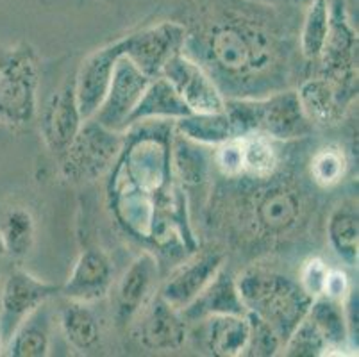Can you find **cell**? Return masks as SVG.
Here are the masks:
<instances>
[{"mask_svg": "<svg viewBox=\"0 0 359 357\" xmlns=\"http://www.w3.org/2000/svg\"><path fill=\"white\" fill-rule=\"evenodd\" d=\"M327 240L347 267H355L359 255V215L355 204H341L327 220Z\"/></svg>", "mask_w": 359, "mask_h": 357, "instance_id": "cell-27", "label": "cell"}, {"mask_svg": "<svg viewBox=\"0 0 359 357\" xmlns=\"http://www.w3.org/2000/svg\"><path fill=\"white\" fill-rule=\"evenodd\" d=\"M172 168L186 196L195 189H202L211 179L213 154L211 147L191 142L182 134L172 136ZM190 202V201H188Z\"/></svg>", "mask_w": 359, "mask_h": 357, "instance_id": "cell-20", "label": "cell"}, {"mask_svg": "<svg viewBox=\"0 0 359 357\" xmlns=\"http://www.w3.org/2000/svg\"><path fill=\"white\" fill-rule=\"evenodd\" d=\"M123 133L100 126L95 118H88L75 134L67 152L57 159L61 173L68 182L88 184L107 175L118 157Z\"/></svg>", "mask_w": 359, "mask_h": 357, "instance_id": "cell-7", "label": "cell"}, {"mask_svg": "<svg viewBox=\"0 0 359 357\" xmlns=\"http://www.w3.org/2000/svg\"><path fill=\"white\" fill-rule=\"evenodd\" d=\"M181 314L188 323L202 322L217 314H247V307L238 291L236 275L227 268V264L218 270L213 281L202 290L194 302L181 309Z\"/></svg>", "mask_w": 359, "mask_h": 357, "instance_id": "cell-19", "label": "cell"}, {"mask_svg": "<svg viewBox=\"0 0 359 357\" xmlns=\"http://www.w3.org/2000/svg\"><path fill=\"white\" fill-rule=\"evenodd\" d=\"M60 323L68 345L79 353H99L102 349V330L90 304L68 300L60 311Z\"/></svg>", "mask_w": 359, "mask_h": 357, "instance_id": "cell-23", "label": "cell"}, {"mask_svg": "<svg viewBox=\"0 0 359 357\" xmlns=\"http://www.w3.org/2000/svg\"><path fill=\"white\" fill-rule=\"evenodd\" d=\"M0 291H2V277H0Z\"/></svg>", "mask_w": 359, "mask_h": 357, "instance_id": "cell-39", "label": "cell"}, {"mask_svg": "<svg viewBox=\"0 0 359 357\" xmlns=\"http://www.w3.org/2000/svg\"><path fill=\"white\" fill-rule=\"evenodd\" d=\"M174 120H147L123 133L107 172L106 201L120 231L168 261L198 250L190 202L172 168Z\"/></svg>", "mask_w": 359, "mask_h": 357, "instance_id": "cell-1", "label": "cell"}, {"mask_svg": "<svg viewBox=\"0 0 359 357\" xmlns=\"http://www.w3.org/2000/svg\"><path fill=\"white\" fill-rule=\"evenodd\" d=\"M122 55L123 41L120 38L106 47H100L99 50L91 52L81 63L74 79V88L77 106H79L81 116L84 120L91 118L99 111L100 104L104 102L107 90H109L116 61Z\"/></svg>", "mask_w": 359, "mask_h": 357, "instance_id": "cell-14", "label": "cell"}, {"mask_svg": "<svg viewBox=\"0 0 359 357\" xmlns=\"http://www.w3.org/2000/svg\"><path fill=\"white\" fill-rule=\"evenodd\" d=\"M150 81L152 79L147 77L130 59L122 55L116 61L106 98L100 104L99 111L91 118H95L100 126L115 133H126L129 114L140 102Z\"/></svg>", "mask_w": 359, "mask_h": 357, "instance_id": "cell-11", "label": "cell"}, {"mask_svg": "<svg viewBox=\"0 0 359 357\" xmlns=\"http://www.w3.org/2000/svg\"><path fill=\"white\" fill-rule=\"evenodd\" d=\"M165 77L191 113H220L225 97L208 72L186 54L179 52L163 68Z\"/></svg>", "mask_w": 359, "mask_h": 357, "instance_id": "cell-13", "label": "cell"}, {"mask_svg": "<svg viewBox=\"0 0 359 357\" xmlns=\"http://www.w3.org/2000/svg\"><path fill=\"white\" fill-rule=\"evenodd\" d=\"M224 111L234 137L263 134L273 142H293L313 133L297 90H280L259 98H225Z\"/></svg>", "mask_w": 359, "mask_h": 357, "instance_id": "cell-5", "label": "cell"}, {"mask_svg": "<svg viewBox=\"0 0 359 357\" xmlns=\"http://www.w3.org/2000/svg\"><path fill=\"white\" fill-rule=\"evenodd\" d=\"M320 75L348 100L358 97V31L347 13V0H329V31L322 48Z\"/></svg>", "mask_w": 359, "mask_h": 357, "instance_id": "cell-8", "label": "cell"}, {"mask_svg": "<svg viewBox=\"0 0 359 357\" xmlns=\"http://www.w3.org/2000/svg\"><path fill=\"white\" fill-rule=\"evenodd\" d=\"M190 107L179 97L174 86L165 77H156L150 81L145 93L133 109L127 120V129L130 126L147 120H177V118L190 114Z\"/></svg>", "mask_w": 359, "mask_h": 357, "instance_id": "cell-22", "label": "cell"}, {"mask_svg": "<svg viewBox=\"0 0 359 357\" xmlns=\"http://www.w3.org/2000/svg\"><path fill=\"white\" fill-rule=\"evenodd\" d=\"M327 342L329 349H341L348 338V323L341 300L320 295L306 314Z\"/></svg>", "mask_w": 359, "mask_h": 357, "instance_id": "cell-30", "label": "cell"}, {"mask_svg": "<svg viewBox=\"0 0 359 357\" xmlns=\"http://www.w3.org/2000/svg\"><path fill=\"white\" fill-rule=\"evenodd\" d=\"M348 168L347 156L338 145H327L316 150L309 163V175L318 188H334L341 182Z\"/></svg>", "mask_w": 359, "mask_h": 357, "instance_id": "cell-32", "label": "cell"}, {"mask_svg": "<svg viewBox=\"0 0 359 357\" xmlns=\"http://www.w3.org/2000/svg\"><path fill=\"white\" fill-rule=\"evenodd\" d=\"M247 320H249V342L245 346L243 356L250 357H270L276 356L280 349H283V343H280L279 336L276 334V330L264 322L263 318H259L257 314L247 311Z\"/></svg>", "mask_w": 359, "mask_h": 357, "instance_id": "cell-34", "label": "cell"}, {"mask_svg": "<svg viewBox=\"0 0 359 357\" xmlns=\"http://www.w3.org/2000/svg\"><path fill=\"white\" fill-rule=\"evenodd\" d=\"M54 314L48 302L36 307L27 318L16 327L4 349L11 357H45L48 356L52 339Z\"/></svg>", "mask_w": 359, "mask_h": 357, "instance_id": "cell-24", "label": "cell"}, {"mask_svg": "<svg viewBox=\"0 0 359 357\" xmlns=\"http://www.w3.org/2000/svg\"><path fill=\"white\" fill-rule=\"evenodd\" d=\"M236 140L240 147V177L238 179L261 181L279 172L280 154L273 140L263 134H249Z\"/></svg>", "mask_w": 359, "mask_h": 357, "instance_id": "cell-26", "label": "cell"}, {"mask_svg": "<svg viewBox=\"0 0 359 357\" xmlns=\"http://www.w3.org/2000/svg\"><path fill=\"white\" fill-rule=\"evenodd\" d=\"M243 181L249 189L243 188L245 195L236 201L241 231L259 243H276L297 234L308 215V196L299 182L279 172L261 181Z\"/></svg>", "mask_w": 359, "mask_h": 357, "instance_id": "cell-3", "label": "cell"}, {"mask_svg": "<svg viewBox=\"0 0 359 357\" xmlns=\"http://www.w3.org/2000/svg\"><path fill=\"white\" fill-rule=\"evenodd\" d=\"M40 55L27 41L0 45V126L24 129L38 114Z\"/></svg>", "mask_w": 359, "mask_h": 357, "instance_id": "cell-6", "label": "cell"}, {"mask_svg": "<svg viewBox=\"0 0 359 357\" xmlns=\"http://www.w3.org/2000/svg\"><path fill=\"white\" fill-rule=\"evenodd\" d=\"M348 293V281L345 271L341 270H331L327 271V281H325L324 295L331 297L336 300H344Z\"/></svg>", "mask_w": 359, "mask_h": 357, "instance_id": "cell-36", "label": "cell"}, {"mask_svg": "<svg viewBox=\"0 0 359 357\" xmlns=\"http://www.w3.org/2000/svg\"><path fill=\"white\" fill-rule=\"evenodd\" d=\"M225 260L227 254L224 250H195L166 277L158 295L177 311L184 309L213 281Z\"/></svg>", "mask_w": 359, "mask_h": 357, "instance_id": "cell-12", "label": "cell"}, {"mask_svg": "<svg viewBox=\"0 0 359 357\" xmlns=\"http://www.w3.org/2000/svg\"><path fill=\"white\" fill-rule=\"evenodd\" d=\"M236 284L247 311L269 323L283 345L313 304V297L299 281L272 268L249 267L236 275Z\"/></svg>", "mask_w": 359, "mask_h": 357, "instance_id": "cell-4", "label": "cell"}, {"mask_svg": "<svg viewBox=\"0 0 359 357\" xmlns=\"http://www.w3.org/2000/svg\"><path fill=\"white\" fill-rule=\"evenodd\" d=\"M204 343L211 356H243L249 342V320L247 314H217L204 318Z\"/></svg>", "mask_w": 359, "mask_h": 357, "instance_id": "cell-25", "label": "cell"}, {"mask_svg": "<svg viewBox=\"0 0 359 357\" xmlns=\"http://www.w3.org/2000/svg\"><path fill=\"white\" fill-rule=\"evenodd\" d=\"M174 130L191 142L218 147L233 140V127L225 111L220 113H190L174 120Z\"/></svg>", "mask_w": 359, "mask_h": 357, "instance_id": "cell-29", "label": "cell"}, {"mask_svg": "<svg viewBox=\"0 0 359 357\" xmlns=\"http://www.w3.org/2000/svg\"><path fill=\"white\" fill-rule=\"evenodd\" d=\"M261 6H269V8L283 9V8H306L311 0H252Z\"/></svg>", "mask_w": 359, "mask_h": 357, "instance_id": "cell-37", "label": "cell"}, {"mask_svg": "<svg viewBox=\"0 0 359 357\" xmlns=\"http://www.w3.org/2000/svg\"><path fill=\"white\" fill-rule=\"evenodd\" d=\"M327 264L324 263V260H320V257H311L304 263V267L300 268V275H299V283L300 286L304 288L309 295H311L313 299L320 297V295H324V288H325V281H327Z\"/></svg>", "mask_w": 359, "mask_h": 357, "instance_id": "cell-35", "label": "cell"}, {"mask_svg": "<svg viewBox=\"0 0 359 357\" xmlns=\"http://www.w3.org/2000/svg\"><path fill=\"white\" fill-rule=\"evenodd\" d=\"M136 338L150 352H174L182 349L188 338V322L165 300L154 295L138 313Z\"/></svg>", "mask_w": 359, "mask_h": 357, "instance_id": "cell-15", "label": "cell"}, {"mask_svg": "<svg viewBox=\"0 0 359 357\" xmlns=\"http://www.w3.org/2000/svg\"><path fill=\"white\" fill-rule=\"evenodd\" d=\"M61 288L41 281L29 271L16 268L2 283L0 291V345L2 349L16 327L20 325L29 314L41 304L50 302Z\"/></svg>", "mask_w": 359, "mask_h": 357, "instance_id": "cell-10", "label": "cell"}, {"mask_svg": "<svg viewBox=\"0 0 359 357\" xmlns=\"http://www.w3.org/2000/svg\"><path fill=\"white\" fill-rule=\"evenodd\" d=\"M297 95L313 126H336L341 122L345 111L352 104L331 81L322 75L304 81L297 90Z\"/></svg>", "mask_w": 359, "mask_h": 357, "instance_id": "cell-21", "label": "cell"}, {"mask_svg": "<svg viewBox=\"0 0 359 357\" xmlns=\"http://www.w3.org/2000/svg\"><path fill=\"white\" fill-rule=\"evenodd\" d=\"M272 9L252 0H217L213 15L188 29L182 54L208 72L225 98L288 90L295 48Z\"/></svg>", "mask_w": 359, "mask_h": 357, "instance_id": "cell-2", "label": "cell"}, {"mask_svg": "<svg viewBox=\"0 0 359 357\" xmlns=\"http://www.w3.org/2000/svg\"><path fill=\"white\" fill-rule=\"evenodd\" d=\"M4 255V247H2V241H0V257Z\"/></svg>", "mask_w": 359, "mask_h": 357, "instance_id": "cell-38", "label": "cell"}, {"mask_svg": "<svg viewBox=\"0 0 359 357\" xmlns=\"http://www.w3.org/2000/svg\"><path fill=\"white\" fill-rule=\"evenodd\" d=\"M115 277L111 257L100 247H88L77 257L67 284L60 293L68 300L93 304L109 293Z\"/></svg>", "mask_w": 359, "mask_h": 357, "instance_id": "cell-17", "label": "cell"}, {"mask_svg": "<svg viewBox=\"0 0 359 357\" xmlns=\"http://www.w3.org/2000/svg\"><path fill=\"white\" fill-rule=\"evenodd\" d=\"M329 31V0H311L306 6L299 32V50L306 61H318Z\"/></svg>", "mask_w": 359, "mask_h": 357, "instance_id": "cell-31", "label": "cell"}, {"mask_svg": "<svg viewBox=\"0 0 359 357\" xmlns=\"http://www.w3.org/2000/svg\"><path fill=\"white\" fill-rule=\"evenodd\" d=\"M186 34L188 25L175 20H163L159 24L123 36V55L147 77H161L165 65L184 48Z\"/></svg>", "mask_w": 359, "mask_h": 357, "instance_id": "cell-9", "label": "cell"}, {"mask_svg": "<svg viewBox=\"0 0 359 357\" xmlns=\"http://www.w3.org/2000/svg\"><path fill=\"white\" fill-rule=\"evenodd\" d=\"M0 241L4 255L24 260L31 254L36 241V222L32 213L24 206H15L0 218Z\"/></svg>", "mask_w": 359, "mask_h": 357, "instance_id": "cell-28", "label": "cell"}, {"mask_svg": "<svg viewBox=\"0 0 359 357\" xmlns=\"http://www.w3.org/2000/svg\"><path fill=\"white\" fill-rule=\"evenodd\" d=\"M159 277V260L152 252L143 250L123 271L116 286L115 320L120 327H127L140 311L154 297Z\"/></svg>", "mask_w": 359, "mask_h": 357, "instance_id": "cell-16", "label": "cell"}, {"mask_svg": "<svg viewBox=\"0 0 359 357\" xmlns=\"http://www.w3.org/2000/svg\"><path fill=\"white\" fill-rule=\"evenodd\" d=\"M83 122L84 118L81 116L77 98H75L74 81H72L55 91L41 111V136L55 159H60L67 152Z\"/></svg>", "mask_w": 359, "mask_h": 357, "instance_id": "cell-18", "label": "cell"}, {"mask_svg": "<svg viewBox=\"0 0 359 357\" xmlns=\"http://www.w3.org/2000/svg\"><path fill=\"white\" fill-rule=\"evenodd\" d=\"M283 350H285V356L290 357H316L324 356L325 350H329V345L315 323L306 316L290 334V338L283 345Z\"/></svg>", "mask_w": 359, "mask_h": 357, "instance_id": "cell-33", "label": "cell"}]
</instances>
